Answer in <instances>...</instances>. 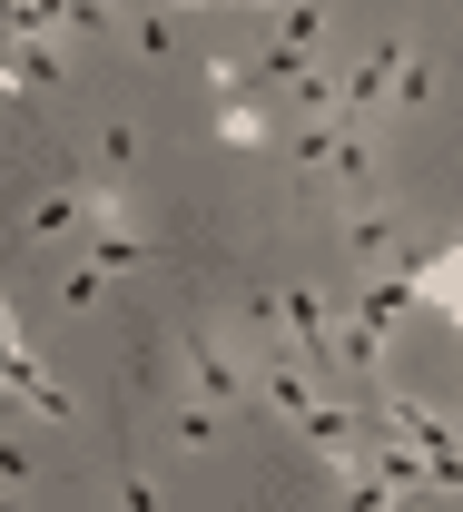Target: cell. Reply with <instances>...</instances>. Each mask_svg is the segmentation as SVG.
<instances>
[{
	"label": "cell",
	"instance_id": "6da1fadb",
	"mask_svg": "<svg viewBox=\"0 0 463 512\" xmlns=\"http://www.w3.org/2000/svg\"><path fill=\"white\" fill-rule=\"evenodd\" d=\"M188 375H198V404H217V414H247V404H257V384L237 375V355H227V335H217V325L188 335Z\"/></svg>",
	"mask_w": 463,
	"mask_h": 512
},
{
	"label": "cell",
	"instance_id": "7a4b0ae2",
	"mask_svg": "<svg viewBox=\"0 0 463 512\" xmlns=\"http://www.w3.org/2000/svg\"><path fill=\"white\" fill-rule=\"evenodd\" d=\"M404 286H414V306H434V316H444V325L463 335V247L414 256V276H404Z\"/></svg>",
	"mask_w": 463,
	"mask_h": 512
},
{
	"label": "cell",
	"instance_id": "3957f363",
	"mask_svg": "<svg viewBox=\"0 0 463 512\" xmlns=\"http://www.w3.org/2000/svg\"><path fill=\"white\" fill-rule=\"evenodd\" d=\"M89 266H99V276H119V266H148V237H138V227H119V217H109V227L89 237Z\"/></svg>",
	"mask_w": 463,
	"mask_h": 512
},
{
	"label": "cell",
	"instance_id": "277c9868",
	"mask_svg": "<svg viewBox=\"0 0 463 512\" xmlns=\"http://www.w3.org/2000/svg\"><path fill=\"white\" fill-rule=\"evenodd\" d=\"M217 138H227V148H266V109L227 99V109H217Z\"/></svg>",
	"mask_w": 463,
	"mask_h": 512
},
{
	"label": "cell",
	"instance_id": "5b68a950",
	"mask_svg": "<svg viewBox=\"0 0 463 512\" xmlns=\"http://www.w3.org/2000/svg\"><path fill=\"white\" fill-rule=\"evenodd\" d=\"M424 99H434V69L404 60V79H395V99H385V109H424Z\"/></svg>",
	"mask_w": 463,
	"mask_h": 512
},
{
	"label": "cell",
	"instance_id": "8992f818",
	"mask_svg": "<svg viewBox=\"0 0 463 512\" xmlns=\"http://www.w3.org/2000/svg\"><path fill=\"white\" fill-rule=\"evenodd\" d=\"M119 493H129V512H158V483H148V473H129Z\"/></svg>",
	"mask_w": 463,
	"mask_h": 512
}]
</instances>
